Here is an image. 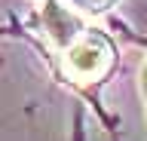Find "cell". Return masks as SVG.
<instances>
[{
  "label": "cell",
  "instance_id": "cell-1",
  "mask_svg": "<svg viewBox=\"0 0 147 141\" xmlns=\"http://www.w3.org/2000/svg\"><path fill=\"white\" fill-rule=\"evenodd\" d=\"M113 67V46L95 31H83L64 49V71L77 83H95Z\"/></svg>",
  "mask_w": 147,
  "mask_h": 141
},
{
  "label": "cell",
  "instance_id": "cell-2",
  "mask_svg": "<svg viewBox=\"0 0 147 141\" xmlns=\"http://www.w3.org/2000/svg\"><path fill=\"white\" fill-rule=\"evenodd\" d=\"M40 19H43V28H46V34H49V40H52L58 49H67L74 40L83 34V22L64 6L61 0H46Z\"/></svg>",
  "mask_w": 147,
  "mask_h": 141
},
{
  "label": "cell",
  "instance_id": "cell-3",
  "mask_svg": "<svg viewBox=\"0 0 147 141\" xmlns=\"http://www.w3.org/2000/svg\"><path fill=\"white\" fill-rule=\"evenodd\" d=\"M80 6H86L89 12H101V9H107V6H113L117 0H77Z\"/></svg>",
  "mask_w": 147,
  "mask_h": 141
},
{
  "label": "cell",
  "instance_id": "cell-4",
  "mask_svg": "<svg viewBox=\"0 0 147 141\" xmlns=\"http://www.w3.org/2000/svg\"><path fill=\"white\" fill-rule=\"evenodd\" d=\"M141 95H144V104H147V61H144V71H141Z\"/></svg>",
  "mask_w": 147,
  "mask_h": 141
}]
</instances>
